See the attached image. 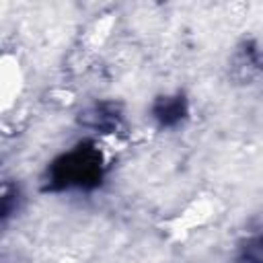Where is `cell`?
I'll return each instance as SVG.
<instances>
[{
    "instance_id": "cell-1",
    "label": "cell",
    "mask_w": 263,
    "mask_h": 263,
    "mask_svg": "<svg viewBox=\"0 0 263 263\" xmlns=\"http://www.w3.org/2000/svg\"><path fill=\"white\" fill-rule=\"evenodd\" d=\"M99 154L92 148H80L53 166V181L62 185H86L99 181Z\"/></svg>"
},
{
    "instance_id": "cell-2",
    "label": "cell",
    "mask_w": 263,
    "mask_h": 263,
    "mask_svg": "<svg viewBox=\"0 0 263 263\" xmlns=\"http://www.w3.org/2000/svg\"><path fill=\"white\" fill-rule=\"evenodd\" d=\"M181 115H183V105H181V101H179V99H175V101L164 99L162 109H160V119H162L164 123H171V121L181 119Z\"/></svg>"
},
{
    "instance_id": "cell-3",
    "label": "cell",
    "mask_w": 263,
    "mask_h": 263,
    "mask_svg": "<svg viewBox=\"0 0 263 263\" xmlns=\"http://www.w3.org/2000/svg\"><path fill=\"white\" fill-rule=\"evenodd\" d=\"M247 259L251 263H263V238H259L253 247L247 249Z\"/></svg>"
}]
</instances>
